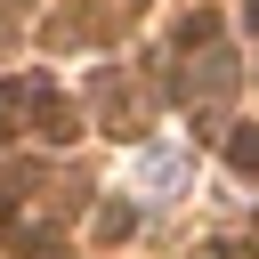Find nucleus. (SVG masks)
I'll list each match as a JSON object with an SVG mask.
<instances>
[{"label":"nucleus","mask_w":259,"mask_h":259,"mask_svg":"<svg viewBox=\"0 0 259 259\" xmlns=\"http://www.w3.org/2000/svg\"><path fill=\"white\" fill-rule=\"evenodd\" d=\"M227 162H235L243 178H259V130H235V138H227Z\"/></svg>","instance_id":"obj_1"}]
</instances>
